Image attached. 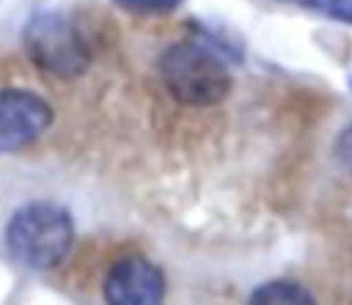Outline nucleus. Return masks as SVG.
<instances>
[{"mask_svg":"<svg viewBox=\"0 0 352 305\" xmlns=\"http://www.w3.org/2000/svg\"><path fill=\"white\" fill-rule=\"evenodd\" d=\"M22 38L30 60L47 74L77 77L88 69V44L66 14L38 11L30 16Z\"/></svg>","mask_w":352,"mask_h":305,"instance_id":"obj_3","label":"nucleus"},{"mask_svg":"<svg viewBox=\"0 0 352 305\" xmlns=\"http://www.w3.org/2000/svg\"><path fill=\"white\" fill-rule=\"evenodd\" d=\"M160 77L168 93L187 107L220 104L231 91V71L217 49L201 41H176L160 55Z\"/></svg>","mask_w":352,"mask_h":305,"instance_id":"obj_1","label":"nucleus"},{"mask_svg":"<svg viewBox=\"0 0 352 305\" xmlns=\"http://www.w3.org/2000/svg\"><path fill=\"white\" fill-rule=\"evenodd\" d=\"M248 305H319L316 297L292 280H270L253 289Z\"/></svg>","mask_w":352,"mask_h":305,"instance_id":"obj_6","label":"nucleus"},{"mask_svg":"<svg viewBox=\"0 0 352 305\" xmlns=\"http://www.w3.org/2000/svg\"><path fill=\"white\" fill-rule=\"evenodd\" d=\"M118 8L124 11H135V14H165L173 11L176 5H182V0H113Z\"/></svg>","mask_w":352,"mask_h":305,"instance_id":"obj_7","label":"nucleus"},{"mask_svg":"<svg viewBox=\"0 0 352 305\" xmlns=\"http://www.w3.org/2000/svg\"><path fill=\"white\" fill-rule=\"evenodd\" d=\"M336 157H338L341 168L346 173H352V124L338 135V140H336Z\"/></svg>","mask_w":352,"mask_h":305,"instance_id":"obj_8","label":"nucleus"},{"mask_svg":"<svg viewBox=\"0 0 352 305\" xmlns=\"http://www.w3.org/2000/svg\"><path fill=\"white\" fill-rule=\"evenodd\" d=\"M52 124V107L44 96L25 88H0V154L36 143Z\"/></svg>","mask_w":352,"mask_h":305,"instance_id":"obj_4","label":"nucleus"},{"mask_svg":"<svg viewBox=\"0 0 352 305\" xmlns=\"http://www.w3.org/2000/svg\"><path fill=\"white\" fill-rule=\"evenodd\" d=\"M102 289L107 305H162L165 275L148 258L126 256L110 267Z\"/></svg>","mask_w":352,"mask_h":305,"instance_id":"obj_5","label":"nucleus"},{"mask_svg":"<svg viewBox=\"0 0 352 305\" xmlns=\"http://www.w3.org/2000/svg\"><path fill=\"white\" fill-rule=\"evenodd\" d=\"M74 242L72 214L47 201L25 203L14 212L6 228V247L22 267L52 269L58 267Z\"/></svg>","mask_w":352,"mask_h":305,"instance_id":"obj_2","label":"nucleus"},{"mask_svg":"<svg viewBox=\"0 0 352 305\" xmlns=\"http://www.w3.org/2000/svg\"><path fill=\"white\" fill-rule=\"evenodd\" d=\"M349 85H352V77H349Z\"/></svg>","mask_w":352,"mask_h":305,"instance_id":"obj_9","label":"nucleus"}]
</instances>
